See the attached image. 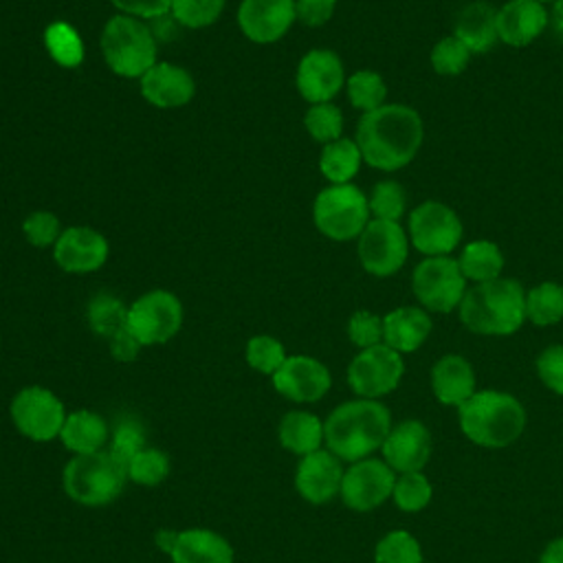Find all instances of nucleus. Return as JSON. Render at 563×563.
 Returning <instances> with one entry per match:
<instances>
[{
    "label": "nucleus",
    "mask_w": 563,
    "mask_h": 563,
    "mask_svg": "<svg viewBox=\"0 0 563 563\" xmlns=\"http://www.w3.org/2000/svg\"><path fill=\"white\" fill-rule=\"evenodd\" d=\"M422 139V119L405 103H385L372 112H363L354 136L363 161L380 172H396L409 165Z\"/></svg>",
    "instance_id": "1"
},
{
    "label": "nucleus",
    "mask_w": 563,
    "mask_h": 563,
    "mask_svg": "<svg viewBox=\"0 0 563 563\" xmlns=\"http://www.w3.org/2000/svg\"><path fill=\"white\" fill-rule=\"evenodd\" d=\"M391 431L389 409L372 398L341 402L323 422V442L341 462H358L383 446Z\"/></svg>",
    "instance_id": "2"
},
{
    "label": "nucleus",
    "mask_w": 563,
    "mask_h": 563,
    "mask_svg": "<svg viewBox=\"0 0 563 563\" xmlns=\"http://www.w3.org/2000/svg\"><path fill=\"white\" fill-rule=\"evenodd\" d=\"M457 310L466 330L484 336H508L526 321V290L508 277L482 282L466 288Z\"/></svg>",
    "instance_id": "3"
},
{
    "label": "nucleus",
    "mask_w": 563,
    "mask_h": 563,
    "mask_svg": "<svg viewBox=\"0 0 563 563\" xmlns=\"http://www.w3.org/2000/svg\"><path fill=\"white\" fill-rule=\"evenodd\" d=\"M462 433L477 446H510L526 429L523 405L506 391L479 389L457 407Z\"/></svg>",
    "instance_id": "4"
},
{
    "label": "nucleus",
    "mask_w": 563,
    "mask_h": 563,
    "mask_svg": "<svg viewBox=\"0 0 563 563\" xmlns=\"http://www.w3.org/2000/svg\"><path fill=\"white\" fill-rule=\"evenodd\" d=\"M99 44L106 66L119 77L141 79L158 62V42L150 24L139 18L112 15L103 24Z\"/></svg>",
    "instance_id": "5"
},
{
    "label": "nucleus",
    "mask_w": 563,
    "mask_h": 563,
    "mask_svg": "<svg viewBox=\"0 0 563 563\" xmlns=\"http://www.w3.org/2000/svg\"><path fill=\"white\" fill-rule=\"evenodd\" d=\"M125 479V466L106 449L70 457L62 473L66 495L81 506H106L114 501L121 495Z\"/></svg>",
    "instance_id": "6"
},
{
    "label": "nucleus",
    "mask_w": 563,
    "mask_h": 563,
    "mask_svg": "<svg viewBox=\"0 0 563 563\" xmlns=\"http://www.w3.org/2000/svg\"><path fill=\"white\" fill-rule=\"evenodd\" d=\"M314 227L334 242L358 240L369 222L367 196L352 183L321 189L312 202Z\"/></svg>",
    "instance_id": "7"
},
{
    "label": "nucleus",
    "mask_w": 563,
    "mask_h": 563,
    "mask_svg": "<svg viewBox=\"0 0 563 563\" xmlns=\"http://www.w3.org/2000/svg\"><path fill=\"white\" fill-rule=\"evenodd\" d=\"M185 319L180 299L163 288L143 292L128 306L125 328L139 339L141 345H158L178 334Z\"/></svg>",
    "instance_id": "8"
},
{
    "label": "nucleus",
    "mask_w": 563,
    "mask_h": 563,
    "mask_svg": "<svg viewBox=\"0 0 563 563\" xmlns=\"http://www.w3.org/2000/svg\"><path fill=\"white\" fill-rule=\"evenodd\" d=\"M411 288L424 310L451 312L460 306L466 292V277L457 260L449 255L424 257L411 275Z\"/></svg>",
    "instance_id": "9"
},
{
    "label": "nucleus",
    "mask_w": 563,
    "mask_h": 563,
    "mask_svg": "<svg viewBox=\"0 0 563 563\" xmlns=\"http://www.w3.org/2000/svg\"><path fill=\"white\" fill-rule=\"evenodd\" d=\"M9 413L15 429L33 442H48L59 438L68 416L64 402L42 385L22 387L9 405Z\"/></svg>",
    "instance_id": "10"
},
{
    "label": "nucleus",
    "mask_w": 563,
    "mask_h": 563,
    "mask_svg": "<svg viewBox=\"0 0 563 563\" xmlns=\"http://www.w3.org/2000/svg\"><path fill=\"white\" fill-rule=\"evenodd\" d=\"M405 374L402 354L385 343L361 350L347 365V385L358 398L391 394Z\"/></svg>",
    "instance_id": "11"
},
{
    "label": "nucleus",
    "mask_w": 563,
    "mask_h": 563,
    "mask_svg": "<svg viewBox=\"0 0 563 563\" xmlns=\"http://www.w3.org/2000/svg\"><path fill=\"white\" fill-rule=\"evenodd\" d=\"M409 240L427 257L449 255L462 240V220L449 205L427 200L409 213Z\"/></svg>",
    "instance_id": "12"
},
{
    "label": "nucleus",
    "mask_w": 563,
    "mask_h": 563,
    "mask_svg": "<svg viewBox=\"0 0 563 563\" xmlns=\"http://www.w3.org/2000/svg\"><path fill=\"white\" fill-rule=\"evenodd\" d=\"M358 262L374 277L396 275L409 255V238L400 222L369 220L358 235Z\"/></svg>",
    "instance_id": "13"
},
{
    "label": "nucleus",
    "mask_w": 563,
    "mask_h": 563,
    "mask_svg": "<svg viewBox=\"0 0 563 563\" xmlns=\"http://www.w3.org/2000/svg\"><path fill=\"white\" fill-rule=\"evenodd\" d=\"M396 484V471L378 457H363L352 462L343 473L341 499L354 512H369L391 497Z\"/></svg>",
    "instance_id": "14"
},
{
    "label": "nucleus",
    "mask_w": 563,
    "mask_h": 563,
    "mask_svg": "<svg viewBox=\"0 0 563 563\" xmlns=\"http://www.w3.org/2000/svg\"><path fill=\"white\" fill-rule=\"evenodd\" d=\"M345 68L341 57L330 48L308 51L297 66L295 84L299 95L312 103L332 101L345 86Z\"/></svg>",
    "instance_id": "15"
},
{
    "label": "nucleus",
    "mask_w": 563,
    "mask_h": 563,
    "mask_svg": "<svg viewBox=\"0 0 563 563\" xmlns=\"http://www.w3.org/2000/svg\"><path fill=\"white\" fill-rule=\"evenodd\" d=\"M271 378L275 391L292 402H317L332 385L330 369L319 358L306 354L288 356Z\"/></svg>",
    "instance_id": "16"
},
{
    "label": "nucleus",
    "mask_w": 563,
    "mask_h": 563,
    "mask_svg": "<svg viewBox=\"0 0 563 563\" xmlns=\"http://www.w3.org/2000/svg\"><path fill=\"white\" fill-rule=\"evenodd\" d=\"M108 253V240L92 227H68L53 246L55 264L73 275L95 273L106 264Z\"/></svg>",
    "instance_id": "17"
},
{
    "label": "nucleus",
    "mask_w": 563,
    "mask_h": 563,
    "mask_svg": "<svg viewBox=\"0 0 563 563\" xmlns=\"http://www.w3.org/2000/svg\"><path fill=\"white\" fill-rule=\"evenodd\" d=\"M295 20V0H242L238 7V26L255 44L282 40Z\"/></svg>",
    "instance_id": "18"
},
{
    "label": "nucleus",
    "mask_w": 563,
    "mask_h": 563,
    "mask_svg": "<svg viewBox=\"0 0 563 563\" xmlns=\"http://www.w3.org/2000/svg\"><path fill=\"white\" fill-rule=\"evenodd\" d=\"M343 473L341 460L332 451L317 449L299 460L295 471V488L306 501L325 504L339 495Z\"/></svg>",
    "instance_id": "19"
},
{
    "label": "nucleus",
    "mask_w": 563,
    "mask_h": 563,
    "mask_svg": "<svg viewBox=\"0 0 563 563\" xmlns=\"http://www.w3.org/2000/svg\"><path fill=\"white\" fill-rule=\"evenodd\" d=\"M383 460L396 473L422 471L431 457V433L420 420H402L391 424L387 440L380 446Z\"/></svg>",
    "instance_id": "20"
},
{
    "label": "nucleus",
    "mask_w": 563,
    "mask_h": 563,
    "mask_svg": "<svg viewBox=\"0 0 563 563\" xmlns=\"http://www.w3.org/2000/svg\"><path fill=\"white\" fill-rule=\"evenodd\" d=\"M141 95L156 108L187 106L196 95V81L191 73L172 62H156L141 79Z\"/></svg>",
    "instance_id": "21"
},
{
    "label": "nucleus",
    "mask_w": 563,
    "mask_h": 563,
    "mask_svg": "<svg viewBox=\"0 0 563 563\" xmlns=\"http://www.w3.org/2000/svg\"><path fill=\"white\" fill-rule=\"evenodd\" d=\"M548 26V11L539 0H510L497 11V33L508 46L534 42Z\"/></svg>",
    "instance_id": "22"
},
{
    "label": "nucleus",
    "mask_w": 563,
    "mask_h": 563,
    "mask_svg": "<svg viewBox=\"0 0 563 563\" xmlns=\"http://www.w3.org/2000/svg\"><path fill=\"white\" fill-rule=\"evenodd\" d=\"M431 389L440 405L462 407L475 389V369L460 354H444L431 367Z\"/></svg>",
    "instance_id": "23"
},
{
    "label": "nucleus",
    "mask_w": 563,
    "mask_h": 563,
    "mask_svg": "<svg viewBox=\"0 0 563 563\" xmlns=\"http://www.w3.org/2000/svg\"><path fill=\"white\" fill-rule=\"evenodd\" d=\"M169 556L174 563H233L235 559L231 543L209 528L178 530Z\"/></svg>",
    "instance_id": "24"
},
{
    "label": "nucleus",
    "mask_w": 563,
    "mask_h": 563,
    "mask_svg": "<svg viewBox=\"0 0 563 563\" xmlns=\"http://www.w3.org/2000/svg\"><path fill=\"white\" fill-rule=\"evenodd\" d=\"M431 332L427 310L418 306H402L383 317V343L400 354L416 352Z\"/></svg>",
    "instance_id": "25"
},
{
    "label": "nucleus",
    "mask_w": 563,
    "mask_h": 563,
    "mask_svg": "<svg viewBox=\"0 0 563 563\" xmlns=\"http://www.w3.org/2000/svg\"><path fill=\"white\" fill-rule=\"evenodd\" d=\"M453 35L471 51V53H486L490 51L497 40V11L488 2H471L466 4L455 20Z\"/></svg>",
    "instance_id": "26"
},
{
    "label": "nucleus",
    "mask_w": 563,
    "mask_h": 563,
    "mask_svg": "<svg viewBox=\"0 0 563 563\" xmlns=\"http://www.w3.org/2000/svg\"><path fill=\"white\" fill-rule=\"evenodd\" d=\"M59 440L75 455L97 453L103 451V446H108L110 429L103 416L88 409H79L66 416L64 427L59 431Z\"/></svg>",
    "instance_id": "27"
},
{
    "label": "nucleus",
    "mask_w": 563,
    "mask_h": 563,
    "mask_svg": "<svg viewBox=\"0 0 563 563\" xmlns=\"http://www.w3.org/2000/svg\"><path fill=\"white\" fill-rule=\"evenodd\" d=\"M279 444L295 453V455H308L323 444V420L310 411L303 409H292L284 413L279 420Z\"/></svg>",
    "instance_id": "28"
},
{
    "label": "nucleus",
    "mask_w": 563,
    "mask_h": 563,
    "mask_svg": "<svg viewBox=\"0 0 563 563\" xmlns=\"http://www.w3.org/2000/svg\"><path fill=\"white\" fill-rule=\"evenodd\" d=\"M363 163L361 150L354 139H336L332 143H325L319 154V169L332 185H345L350 183Z\"/></svg>",
    "instance_id": "29"
},
{
    "label": "nucleus",
    "mask_w": 563,
    "mask_h": 563,
    "mask_svg": "<svg viewBox=\"0 0 563 563\" xmlns=\"http://www.w3.org/2000/svg\"><path fill=\"white\" fill-rule=\"evenodd\" d=\"M457 264L466 282L482 284V282H493L501 277L504 255L497 244L488 240H475L462 249Z\"/></svg>",
    "instance_id": "30"
},
{
    "label": "nucleus",
    "mask_w": 563,
    "mask_h": 563,
    "mask_svg": "<svg viewBox=\"0 0 563 563\" xmlns=\"http://www.w3.org/2000/svg\"><path fill=\"white\" fill-rule=\"evenodd\" d=\"M44 46L51 59L62 68H77L84 62V40L68 22H51L44 31Z\"/></svg>",
    "instance_id": "31"
},
{
    "label": "nucleus",
    "mask_w": 563,
    "mask_h": 563,
    "mask_svg": "<svg viewBox=\"0 0 563 563\" xmlns=\"http://www.w3.org/2000/svg\"><path fill=\"white\" fill-rule=\"evenodd\" d=\"M526 319L534 325H554L563 319V286L541 282L526 292Z\"/></svg>",
    "instance_id": "32"
},
{
    "label": "nucleus",
    "mask_w": 563,
    "mask_h": 563,
    "mask_svg": "<svg viewBox=\"0 0 563 563\" xmlns=\"http://www.w3.org/2000/svg\"><path fill=\"white\" fill-rule=\"evenodd\" d=\"M86 317L95 334L103 339H112L128 323V306L110 292H99L90 299Z\"/></svg>",
    "instance_id": "33"
},
{
    "label": "nucleus",
    "mask_w": 563,
    "mask_h": 563,
    "mask_svg": "<svg viewBox=\"0 0 563 563\" xmlns=\"http://www.w3.org/2000/svg\"><path fill=\"white\" fill-rule=\"evenodd\" d=\"M350 103L361 112H372L385 106L387 86L376 70H356L345 79Z\"/></svg>",
    "instance_id": "34"
},
{
    "label": "nucleus",
    "mask_w": 563,
    "mask_h": 563,
    "mask_svg": "<svg viewBox=\"0 0 563 563\" xmlns=\"http://www.w3.org/2000/svg\"><path fill=\"white\" fill-rule=\"evenodd\" d=\"M374 563H424V556L411 532L391 530L376 543Z\"/></svg>",
    "instance_id": "35"
},
{
    "label": "nucleus",
    "mask_w": 563,
    "mask_h": 563,
    "mask_svg": "<svg viewBox=\"0 0 563 563\" xmlns=\"http://www.w3.org/2000/svg\"><path fill=\"white\" fill-rule=\"evenodd\" d=\"M128 479L139 486H156L169 475V457L161 449L143 446L125 466Z\"/></svg>",
    "instance_id": "36"
},
{
    "label": "nucleus",
    "mask_w": 563,
    "mask_h": 563,
    "mask_svg": "<svg viewBox=\"0 0 563 563\" xmlns=\"http://www.w3.org/2000/svg\"><path fill=\"white\" fill-rule=\"evenodd\" d=\"M433 495L431 482L422 475V471H411V473H400L394 484V504L402 512H420L422 508L429 506Z\"/></svg>",
    "instance_id": "37"
},
{
    "label": "nucleus",
    "mask_w": 563,
    "mask_h": 563,
    "mask_svg": "<svg viewBox=\"0 0 563 563\" xmlns=\"http://www.w3.org/2000/svg\"><path fill=\"white\" fill-rule=\"evenodd\" d=\"M244 356H246V363H249L251 369H255L260 374H266V376H273L284 365V361L288 358L282 341H277L271 334L251 336L249 343H246Z\"/></svg>",
    "instance_id": "38"
},
{
    "label": "nucleus",
    "mask_w": 563,
    "mask_h": 563,
    "mask_svg": "<svg viewBox=\"0 0 563 563\" xmlns=\"http://www.w3.org/2000/svg\"><path fill=\"white\" fill-rule=\"evenodd\" d=\"M303 125L308 130V134L317 141V143H332L336 139H341L343 134V114L339 110V106H334L332 101L328 103H312L303 117Z\"/></svg>",
    "instance_id": "39"
},
{
    "label": "nucleus",
    "mask_w": 563,
    "mask_h": 563,
    "mask_svg": "<svg viewBox=\"0 0 563 563\" xmlns=\"http://www.w3.org/2000/svg\"><path fill=\"white\" fill-rule=\"evenodd\" d=\"M227 0H172V15L185 29L211 26L224 11Z\"/></svg>",
    "instance_id": "40"
},
{
    "label": "nucleus",
    "mask_w": 563,
    "mask_h": 563,
    "mask_svg": "<svg viewBox=\"0 0 563 563\" xmlns=\"http://www.w3.org/2000/svg\"><path fill=\"white\" fill-rule=\"evenodd\" d=\"M369 213L376 220L398 222L407 209V194L396 180H380L374 185L372 196L367 198Z\"/></svg>",
    "instance_id": "41"
},
{
    "label": "nucleus",
    "mask_w": 563,
    "mask_h": 563,
    "mask_svg": "<svg viewBox=\"0 0 563 563\" xmlns=\"http://www.w3.org/2000/svg\"><path fill=\"white\" fill-rule=\"evenodd\" d=\"M145 446V431L139 420L134 418H121L108 440V453L119 460L123 466Z\"/></svg>",
    "instance_id": "42"
},
{
    "label": "nucleus",
    "mask_w": 563,
    "mask_h": 563,
    "mask_svg": "<svg viewBox=\"0 0 563 563\" xmlns=\"http://www.w3.org/2000/svg\"><path fill=\"white\" fill-rule=\"evenodd\" d=\"M471 55L473 53L455 35H449L435 42L431 48V66L438 75H460L468 66Z\"/></svg>",
    "instance_id": "43"
},
{
    "label": "nucleus",
    "mask_w": 563,
    "mask_h": 563,
    "mask_svg": "<svg viewBox=\"0 0 563 563\" xmlns=\"http://www.w3.org/2000/svg\"><path fill=\"white\" fill-rule=\"evenodd\" d=\"M62 231L64 229L59 224V218L53 211H46V209H37L33 213H29L22 222V233H24L26 242L37 246V249L55 246Z\"/></svg>",
    "instance_id": "44"
},
{
    "label": "nucleus",
    "mask_w": 563,
    "mask_h": 563,
    "mask_svg": "<svg viewBox=\"0 0 563 563\" xmlns=\"http://www.w3.org/2000/svg\"><path fill=\"white\" fill-rule=\"evenodd\" d=\"M347 336L361 350L383 343V317L369 310H356L347 321Z\"/></svg>",
    "instance_id": "45"
},
{
    "label": "nucleus",
    "mask_w": 563,
    "mask_h": 563,
    "mask_svg": "<svg viewBox=\"0 0 563 563\" xmlns=\"http://www.w3.org/2000/svg\"><path fill=\"white\" fill-rule=\"evenodd\" d=\"M537 374L550 391L563 396V343L550 345L537 356Z\"/></svg>",
    "instance_id": "46"
},
{
    "label": "nucleus",
    "mask_w": 563,
    "mask_h": 563,
    "mask_svg": "<svg viewBox=\"0 0 563 563\" xmlns=\"http://www.w3.org/2000/svg\"><path fill=\"white\" fill-rule=\"evenodd\" d=\"M110 4L130 18L139 20H156L161 15H167L172 11V0H110Z\"/></svg>",
    "instance_id": "47"
},
{
    "label": "nucleus",
    "mask_w": 563,
    "mask_h": 563,
    "mask_svg": "<svg viewBox=\"0 0 563 563\" xmlns=\"http://www.w3.org/2000/svg\"><path fill=\"white\" fill-rule=\"evenodd\" d=\"M336 9V0H295L297 20L306 26L325 24Z\"/></svg>",
    "instance_id": "48"
},
{
    "label": "nucleus",
    "mask_w": 563,
    "mask_h": 563,
    "mask_svg": "<svg viewBox=\"0 0 563 563\" xmlns=\"http://www.w3.org/2000/svg\"><path fill=\"white\" fill-rule=\"evenodd\" d=\"M108 343H110V354H112L117 361H121V363L134 361V358L139 356L141 347H143V345L139 343V339H136L128 328L119 330L112 339H108Z\"/></svg>",
    "instance_id": "49"
},
{
    "label": "nucleus",
    "mask_w": 563,
    "mask_h": 563,
    "mask_svg": "<svg viewBox=\"0 0 563 563\" xmlns=\"http://www.w3.org/2000/svg\"><path fill=\"white\" fill-rule=\"evenodd\" d=\"M539 563H563V537H559L545 545Z\"/></svg>",
    "instance_id": "50"
},
{
    "label": "nucleus",
    "mask_w": 563,
    "mask_h": 563,
    "mask_svg": "<svg viewBox=\"0 0 563 563\" xmlns=\"http://www.w3.org/2000/svg\"><path fill=\"white\" fill-rule=\"evenodd\" d=\"M548 24L552 26L554 35L563 42V0H556L552 11L548 13Z\"/></svg>",
    "instance_id": "51"
},
{
    "label": "nucleus",
    "mask_w": 563,
    "mask_h": 563,
    "mask_svg": "<svg viewBox=\"0 0 563 563\" xmlns=\"http://www.w3.org/2000/svg\"><path fill=\"white\" fill-rule=\"evenodd\" d=\"M176 537H178V530L161 528V530L156 532V545H158V550L165 552V554H169L172 548H174V543H176Z\"/></svg>",
    "instance_id": "52"
},
{
    "label": "nucleus",
    "mask_w": 563,
    "mask_h": 563,
    "mask_svg": "<svg viewBox=\"0 0 563 563\" xmlns=\"http://www.w3.org/2000/svg\"><path fill=\"white\" fill-rule=\"evenodd\" d=\"M539 2H556V0H539Z\"/></svg>",
    "instance_id": "53"
}]
</instances>
